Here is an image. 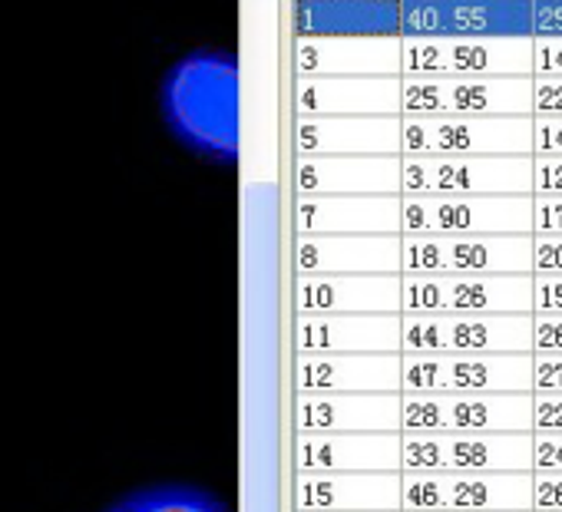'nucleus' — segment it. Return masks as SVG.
I'll return each mask as SVG.
<instances>
[{
	"label": "nucleus",
	"mask_w": 562,
	"mask_h": 512,
	"mask_svg": "<svg viewBox=\"0 0 562 512\" xmlns=\"http://www.w3.org/2000/svg\"><path fill=\"white\" fill-rule=\"evenodd\" d=\"M106 512H228L215 496L195 489V486H149L139 489Z\"/></svg>",
	"instance_id": "14"
},
{
	"label": "nucleus",
	"mask_w": 562,
	"mask_h": 512,
	"mask_svg": "<svg viewBox=\"0 0 562 512\" xmlns=\"http://www.w3.org/2000/svg\"><path fill=\"white\" fill-rule=\"evenodd\" d=\"M532 351L562 354V315H532Z\"/></svg>",
	"instance_id": "24"
},
{
	"label": "nucleus",
	"mask_w": 562,
	"mask_h": 512,
	"mask_svg": "<svg viewBox=\"0 0 562 512\" xmlns=\"http://www.w3.org/2000/svg\"><path fill=\"white\" fill-rule=\"evenodd\" d=\"M532 512H559V509H532Z\"/></svg>",
	"instance_id": "27"
},
{
	"label": "nucleus",
	"mask_w": 562,
	"mask_h": 512,
	"mask_svg": "<svg viewBox=\"0 0 562 512\" xmlns=\"http://www.w3.org/2000/svg\"><path fill=\"white\" fill-rule=\"evenodd\" d=\"M532 156H562V116H532Z\"/></svg>",
	"instance_id": "19"
},
{
	"label": "nucleus",
	"mask_w": 562,
	"mask_h": 512,
	"mask_svg": "<svg viewBox=\"0 0 562 512\" xmlns=\"http://www.w3.org/2000/svg\"><path fill=\"white\" fill-rule=\"evenodd\" d=\"M420 315H532V275H411Z\"/></svg>",
	"instance_id": "10"
},
{
	"label": "nucleus",
	"mask_w": 562,
	"mask_h": 512,
	"mask_svg": "<svg viewBox=\"0 0 562 512\" xmlns=\"http://www.w3.org/2000/svg\"><path fill=\"white\" fill-rule=\"evenodd\" d=\"M532 473H562V430H532Z\"/></svg>",
	"instance_id": "15"
},
{
	"label": "nucleus",
	"mask_w": 562,
	"mask_h": 512,
	"mask_svg": "<svg viewBox=\"0 0 562 512\" xmlns=\"http://www.w3.org/2000/svg\"><path fill=\"white\" fill-rule=\"evenodd\" d=\"M407 195H532V156H411Z\"/></svg>",
	"instance_id": "6"
},
{
	"label": "nucleus",
	"mask_w": 562,
	"mask_h": 512,
	"mask_svg": "<svg viewBox=\"0 0 562 512\" xmlns=\"http://www.w3.org/2000/svg\"><path fill=\"white\" fill-rule=\"evenodd\" d=\"M532 195H562V156H532Z\"/></svg>",
	"instance_id": "20"
},
{
	"label": "nucleus",
	"mask_w": 562,
	"mask_h": 512,
	"mask_svg": "<svg viewBox=\"0 0 562 512\" xmlns=\"http://www.w3.org/2000/svg\"><path fill=\"white\" fill-rule=\"evenodd\" d=\"M401 64L417 77H532V37H407Z\"/></svg>",
	"instance_id": "2"
},
{
	"label": "nucleus",
	"mask_w": 562,
	"mask_h": 512,
	"mask_svg": "<svg viewBox=\"0 0 562 512\" xmlns=\"http://www.w3.org/2000/svg\"><path fill=\"white\" fill-rule=\"evenodd\" d=\"M407 463L420 473H532L529 433H447L407 436Z\"/></svg>",
	"instance_id": "8"
},
{
	"label": "nucleus",
	"mask_w": 562,
	"mask_h": 512,
	"mask_svg": "<svg viewBox=\"0 0 562 512\" xmlns=\"http://www.w3.org/2000/svg\"><path fill=\"white\" fill-rule=\"evenodd\" d=\"M532 394H562L559 351H532Z\"/></svg>",
	"instance_id": "16"
},
{
	"label": "nucleus",
	"mask_w": 562,
	"mask_h": 512,
	"mask_svg": "<svg viewBox=\"0 0 562 512\" xmlns=\"http://www.w3.org/2000/svg\"><path fill=\"white\" fill-rule=\"evenodd\" d=\"M417 354H532V315H420L407 325Z\"/></svg>",
	"instance_id": "12"
},
{
	"label": "nucleus",
	"mask_w": 562,
	"mask_h": 512,
	"mask_svg": "<svg viewBox=\"0 0 562 512\" xmlns=\"http://www.w3.org/2000/svg\"><path fill=\"white\" fill-rule=\"evenodd\" d=\"M532 77H562V37H532Z\"/></svg>",
	"instance_id": "22"
},
{
	"label": "nucleus",
	"mask_w": 562,
	"mask_h": 512,
	"mask_svg": "<svg viewBox=\"0 0 562 512\" xmlns=\"http://www.w3.org/2000/svg\"><path fill=\"white\" fill-rule=\"evenodd\" d=\"M411 156H532V116H407Z\"/></svg>",
	"instance_id": "4"
},
{
	"label": "nucleus",
	"mask_w": 562,
	"mask_h": 512,
	"mask_svg": "<svg viewBox=\"0 0 562 512\" xmlns=\"http://www.w3.org/2000/svg\"><path fill=\"white\" fill-rule=\"evenodd\" d=\"M532 116H562V77H532Z\"/></svg>",
	"instance_id": "18"
},
{
	"label": "nucleus",
	"mask_w": 562,
	"mask_h": 512,
	"mask_svg": "<svg viewBox=\"0 0 562 512\" xmlns=\"http://www.w3.org/2000/svg\"><path fill=\"white\" fill-rule=\"evenodd\" d=\"M532 509L562 512V473H532Z\"/></svg>",
	"instance_id": "25"
},
{
	"label": "nucleus",
	"mask_w": 562,
	"mask_h": 512,
	"mask_svg": "<svg viewBox=\"0 0 562 512\" xmlns=\"http://www.w3.org/2000/svg\"><path fill=\"white\" fill-rule=\"evenodd\" d=\"M397 100L407 116H532V77H417Z\"/></svg>",
	"instance_id": "3"
},
{
	"label": "nucleus",
	"mask_w": 562,
	"mask_h": 512,
	"mask_svg": "<svg viewBox=\"0 0 562 512\" xmlns=\"http://www.w3.org/2000/svg\"><path fill=\"white\" fill-rule=\"evenodd\" d=\"M532 430H562V394H532Z\"/></svg>",
	"instance_id": "26"
},
{
	"label": "nucleus",
	"mask_w": 562,
	"mask_h": 512,
	"mask_svg": "<svg viewBox=\"0 0 562 512\" xmlns=\"http://www.w3.org/2000/svg\"><path fill=\"white\" fill-rule=\"evenodd\" d=\"M404 492L417 512H532V473H417Z\"/></svg>",
	"instance_id": "11"
},
{
	"label": "nucleus",
	"mask_w": 562,
	"mask_h": 512,
	"mask_svg": "<svg viewBox=\"0 0 562 512\" xmlns=\"http://www.w3.org/2000/svg\"><path fill=\"white\" fill-rule=\"evenodd\" d=\"M532 272L562 275V235H532Z\"/></svg>",
	"instance_id": "23"
},
{
	"label": "nucleus",
	"mask_w": 562,
	"mask_h": 512,
	"mask_svg": "<svg viewBox=\"0 0 562 512\" xmlns=\"http://www.w3.org/2000/svg\"><path fill=\"white\" fill-rule=\"evenodd\" d=\"M404 420L411 430L532 433V394H420Z\"/></svg>",
	"instance_id": "13"
},
{
	"label": "nucleus",
	"mask_w": 562,
	"mask_h": 512,
	"mask_svg": "<svg viewBox=\"0 0 562 512\" xmlns=\"http://www.w3.org/2000/svg\"><path fill=\"white\" fill-rule=\"evenodd\" d=\"M404 265L417 275H532V235H417Z\"/></svg>",
	"instance_id": "5"
},
{
	"label": "nucleus",
	"mask_w": 562,
	"mask_h": 512,
	"mask_svg": "<svg viewBox=\"0 0 562 512\" xmlns=\"http://www.w3.org/2000/svg\"><path fill=\"white\" fill-rule=\"evenodd\" d=\"M417 394H532V354H411Z\"/></svg>",
	"instance_id": "9"
},
{
	"label": "nucleus",
	"mask_w": 562,
	"mask_h": 512,
	"mask_svg": "<svg viewBox=\"0 0 562 512\" xmlns=\"http://www.w3.org/2000/svg\"><path fill=\"white\" fill-rule=\"evenodd\" d=\"M532 235H562V195H532Z\"/></svg>",
	"instance_id": "21"
},
{
	"label": "nucleus",
	"mask_w": 562,
	"mask_h": 512,
	"mask_svg": "<svg viewBox=\"0 0 562 512\" xmlns=\"http://www.w3.org/2000/svg\"><path fill=\"white\" fill-rule=\"evenodd\" d=\"M162 110L179 139L215 159H235L241 96L232 57L195 54L176 64L162 87Z\"/></svg>",
	"instance_id": "1"
},
{
	"label": "nucleus",
	"mask_w": 562,
	"mask_h": 512,
	"mask_svg": "<svg viewBox=\"0 0 562 512\" xmlns=\"http://www.w3.org/2000/svg\"><path fill=\"white\" fill-rule=\"evenodd\" d=\"M417 235H532V195H407Z\"/></svg>",
	"instance_id": "7"
},
{
	"label": "nucleus",
	"mask_w": 562,
	"mask_h": 512,
	"mask_svg": "<svg viewBox=\"0 0 562 512\" xmlns=\"http://www.w3.org/2000/svg\"><path fill=\"white\" fill-rule=\"evenodd\" d=\"M532 315H562V275L532 272Z\"/></svg>",
	"instance_id": "17"
}]
</instances>
